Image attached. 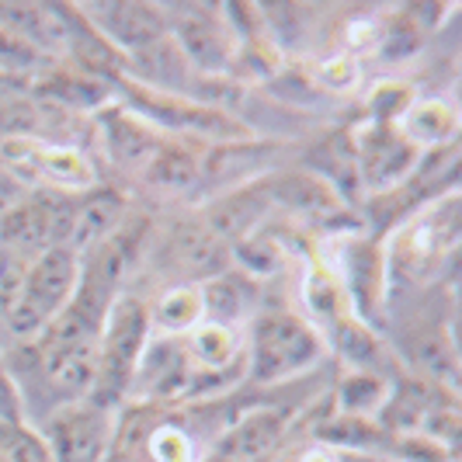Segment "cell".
<instances>
[{
  "label": "cell",
  "mask_w": 462,
  "mask_h": 462,
  "mask_svg": "<svg viewBox=\"0 0 462 462\" xmlns=\"http://www.w3.org/2000/svg\"><path fill=\"white\" fill-rule=\"evenodd\" d=\"M97 133H101V146H105L108 161H116L125 171H136V174L163 143L161 133L146 118H139L133 108H118V105L97 116Z\"/></svg>",
  "instance_id": "cell-11"
},
{
  "label": "cell",
  "mask_w": 462,
  "mask_h": 462,
  "mask_svg": "<svg viewBox=\"0 0 462 462\" xmlns=\"http://www.w3.org/2000/svg\"><path fill=\"white\" fill-rule=\"evenodd\" d=\"M167 35L181 49L188 67L195 69H226L233 52V32L226 28L223 14L206 4H181L163 11Z\"/></svg>",
  "instance_id": "cell-8"
},
{
  "label": "cell",
  "mask_w": 462,
  "mask_h": 462,
  "mask_svg": "<svg viewBox=\"0 0 462 462\" xmlns=\"http://www.w3.org/2000/svg\"><path fill=\"white\" fill-rule=\"evenodd\" d=\"M118 431V411L97 407L91 400L63 403L39 424L52 462H105Z\"/></svg>",
  "instance_id": "cell-7"
},
{
  "label": "cell",
  "mask_w": 462,
  "mask_h": 462,
  "mask_svg": "<svg viewBox=\"0 0 462 462\" xmlns=\"http://www.w3.org/2000/svg\"><path fill=\"white\" fill-rule=\"evenodd\" d=\"M320 84L330 94H347L358 84V63L351 56H334L320 63Z\"/></svg>",
  "instance_id": "cell-22"
},
{
  "label": "cell",
  "mask_w": 462,
  "mask_h": 462,
  "mask_svg": "<svg viewBox=\"0 0 462 462\" xmlns=\"http://www.w3.org/2000/svg\"><path fill=\"white\" fill-rule=\"evenodd\" d=\"M390 390H393V375L345 372V379L337 383V414L379 420L386 400H390Z\"/></svg>",
  "instance_id": "cell-18"
},
{
  "label": "cell",
  "mask_w": 462,
  "mask_h": 462,
  "mask_svg": "<svg viewBox=\"0 0 462 462\" xmlns=\"http://www.w3.org/2000/svg\"><path fill=\"white\" fill-rule=\"evenodd\" d=\"M393 129L414 153L452 150V143L459 136V108L448 97H420V101H411L403 108V116L393 122Z\"/></svg>",
  "instance_id": "cell-12"
},
{
  "label": "cell",
  "mask_w": 462,
  "mask_h": 462,
  "mask_svg": "<svg viewBox=\"0 0 462 462\" xmlns=\"http://www.w3.org/2000/svg\"><path fill=\"white\" fill-rule=\"evenodd\" d=\"M0 462H52L39 428L28 420H0Z\"/></svg>",
  "instance_id": "cell-20"
},
{
  "label": "cell",
  "mask_w": 462,
  "mask_h": 462,
  "mask_svg": "<svg viewBox=\"0 0 462 462\" xmlns=\"http://www.w3.org/2000/svg\"><path fill=\"white\" fill-rule=\"evenodd\" d=\"M129 206L125 199L112 191V188H91L84 195H77V208H73V226L67 236V251L84 257L94 251L97 244H105L112 233L125 223Z\"/></svg>",
  "instance_id": "cell-14"
},
{
  "label": "cell",
  "mask_w": 462,
  "mask_h": 462,
  "mask_svg": "<svg viewBox=\"0 0 462 462\" xmlns=\"http://www.w3.org/2000/svg\"><path fill=\"white\" fill-rule=\"evenodd\" d=\"M143 456H146V462H199L202 448H199V439L188 424L157 420L143 441Z\"/></svg>",
  "instance_id": "cell-19"
},
{
  "label": "cell",
  "mask_w": 462,
  "mask_h": 462,
  "mask_svg": "<svg viewBox=\"0 0 462 462\" xmlns=\"http://www.w3.org/2000/svg\"><path fill=\"white\" fill-rule=\"evenodd\" d=\"M268 191L272 208H289L292 216L306 219H327L341 208V195L327 174L317 171H289V174H272L261 181Z\"/></svg>",
  "instance_id": "cell-13"
},
{
  "label": "cell",
  "mask_w": 462,
  "mask_h": 462,
  "mask_svg": "<svg viewBox=\"0 0 462 462\" xmlns=\"http://www.w3.org/2000/svg\"><path fill=\"white\" fill-rule=\"evenodd\" d=\"M0 420H24L22 417V396H18V386L11 379V372L0 358Z\"/></svg>",
  "instance_id": "cell-23"
},
{
  "label": "cell",
  "mask_w": 462,
  "mask_h": 462,
  "mask_svg": "<svg viewBox=\"0 0 462 462\" xmlns=\"http://www.w3.org/2000/svg\"><path fill=\"white\" fill-rule=\"evenodd\" d=\"M24 195H28V188H24L18 178H11V174L0 167V219H4L11 208L18 206Z\"/></svg>",
  "instance_id": "cell-24"
},
{
  "label": "cell",
  "mask_w": 462,
  "mask_h": 462,
  "mask_svg": "<svg viewBox=\"0 0 462 462\" xmlns=\"http://www.w3.org/2000/svg\"><path fill=\"white\" fill-rule=\"evenodd\" d=\"M77 11L118 56H139L167 35L163 7L153 4H84Z\"/></svg>",
  "instance_id": "cell-9"
},
{
  "label": "cell",
  "mask_w": 462,
  "mask_h": 462,
  "mask_svg": "<svg viewBox=\"0 0 462 462\" xmlns=\"http://www.w3.org/2000/svg\"><path fill=\"white\" fill-rule=\"evenodd\" d=\"M199 462H226V459H223V456H216V452H206V456H202Z\"/></svg>",
  "instance_id": "cell-26"
},
{
  "label": "cell",
  "mask_w": 462,
  "mask_h": 462,
  "mask_svg": "<svg viewBox=\"0 0 462 462\" xmlns=\"http://www.w3.org/2000/svg\"><path fill=\"white\" fill-rule=\"evenodd\" d=\"M289 431V420L278 407L257 403L223 424L219 439L212 441V452L226 462H264L278 456V445Z\"/></svg>",
  "instance_id": "cell-10"
},
{
  "label": "cell",
  "mask_w": 462,
  "mask_h": 462,
  "mask_svg": "<svg viewBox=\"0 0 462 462\" xmlns=\"http://www.w3.org/2000/svg\"><path fill=\"white\" fill-rule=\"evenodd\" d=\"M7 345V334H4V306H0V347Z\"/></svg>",
  "instance_id": "cell-25"
},
{
  "label": "cell",
  "mask_w": 462,
  "mask_h": 462,
  "mask_svg": "<svg viewBox=\"0 0 462 462\" xmlns=\"http://www.w3.org/2000/svg\"><path fill=\"white\" fill-rule=\"evenodd\" d=\"M202 306H206V324H219L240 330L254 320V313L261 310V289L257 278L247 272H223V275L202 282Z\"/></svg>",
  "instance_id": "cell-15"
},
{
  "label": "cell",
  "mask_w": 462,
  "mask_h": 462,
  "mask_svg": "<svg viewBox=\"0 0 462 462\" xmlns=\"http://www.w3.org/2000/svg\"><path fill=\"white\" fill-rule=\"evenodd\" d=\"M456 240H459V195L448 191L417 208L390 236L383 251L386 278H407L411 285L439 282L441 264H448L456 254Z\"/></svg>",
  "instance_id": "cell-2"
},
{
  "label": "cell",
  "mask_w": 462,
  "mask_h": 462,
  "mask_svg": "<svg viewBox=\"0 0 462 462\" xmlns=\"http://www.w3.org/2000/svg\"><path fill=\"white\" fill-rule=\"evenodd\" d=\"M324 355V334L296 310L261 306L244 327V379L254 386H285L317 369Z\"/></svg>",
  "instance_id": "cell-1"
},
{
  "label": "cell",
  "mask_w": 462,
  "mask_h": 462,
  "mask_svg": "<svg viewBox=\"0 0 462 462\" xmlns=\"http://www.w3.org/2000/svg\"><path fill=\"white\" fill-rule=\"evenodd\" d=\"M153 330H150V310L136 292H122L101 327L97 337V372H94L91 403L122 411L129 403V386L143 358V347L150 345Z\"/></svg>",
  "instance_id": "cell-3"
},
{
  "label": "cell",
  "mask_w": 462,
  "mask_h": 462,
  "mask_svg": "<svg viewBox=\"0 0 462 462\" xmlns=\"http://www.w3.org/2000/svg\"><path fill=\"white\" fill-rule=\"evenodd\" d=\"M153 337H185L206 320L202 285H171L161 289L157 300L146 302Z\"/></svg>",
  "instance_id": "cell-17"
},
{
  "label": "cell",
  "mask_w": 462,
  "mask_h": 462,
  "mask_svg": "<svg viewBox=\"0 0 462 462\" xmlns=\"http://www.w3.org/2000/svg\"><path fill=\"white\" fill-rule=\"evenodd\" d=\"M80 282V257L67 247H49L24 268L14 296L4 306V334L7 345L39 341V334L52 324V317L73 300Z\"/></svg>",
  "instance_id": "cell-4"
},
{
  "label": "cell",
  "mask_w": 462,
  "mask_h": 462,
  "mask_svg": "<svg viewBox=\"0 0 462 462\" xmlns=\"http://www.w3.org/2000/svg\"><path fill=\"white\" fill-rule=\"evenodd\" d=\"M0 167L11 178H18L28 191L84 195L101 181L94 161L80 146H60L32 136L0 139Z\"/></svg>",
  "instance_id": "cell-5"
},
{
  "label": "cell",
  "mask_w": 462,
  "mask_h": 462,
  "mask_svg": "<svg viewBox=\"0 0 462 462\" xmlns=\"http://www.w3.org/2000/svg\"><path fill=\"white\" fill-rule=\"evenodd\" d=\"M153 251H146L153 272L167 275L171 285H202L208 278L223 275L233 268V251L208 230V223L199 216H185L174 226H167L163 236H150Z\"/></svg>",
  "instance_id": "cell-6"
},
{
  "label": "cell",
  "mask_w": 462,
  "mask_h": 462,
  "mask_svg": "<svg viewBox=\"0 0 462 462\" xmlns=\"http://www.w3.org/2000/svg\"><path fill=\"white\" fill-rule=\"evenodd\" d=\"M202 174H206L202 153L191 150L188 143H171V139H163L157 153L139 171V178L161 195H185L195 185H202Z\"/></svg>",
  "instance_id": "cell-16"
},
{
  "label": "cell",
  "mask_w": 462,
  "mask_h": 462,
  "mask_svg": "<svg viewBox=\"0 0 462 462\" xmlns=\"http://www.w3.org/2000/svg\"><path fill=\"white\" fill-rule=\"evenodd\" d=\"M46 52H39L18 32L0 24V73H32V69L46 67Z\"/></svg>",
  "instance_id": "cell-21"
}]
</instances>
